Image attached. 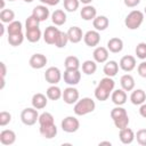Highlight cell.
<instances>
[{
	"instance_id": "obj_1",
	"label": "cell",
	"mask_w": 146,
	"mask_h": 146,
	"mask_svg": "<svg viewBox=\"0 0 146 146\" xmlns=\"http://www.w3.org/2000/svg\"><path fill=\"white\" fill-rule=\"evenodd\" d=\"M114 87H115V82L112 78L110 76L103 78L95 89V97L100 102L107 100V98L110 97V94L114 90Z\"/></svg>"
},
{
	"instance_id": "obj_2",
	"label": "cell",
	"mask_w": 146,
	"mask_h": 146,
	"mask_svg": "<svg viewBox=\"0 0 146 146\" xmlns=\"http://www.w3.org/2000/svg\"><path fill=\"white\" fill-rule=\"evenodd\" d=\"M96 108V103L92 98H89V97H84L80 100H78L75 104H74V113L75 115H79V116H82V115H86V114H89L91 112H94Z\"/></svg>"
},
{
	"instance_id": "obj_3",
	"label": "cell",
	"mask_w": 146,
	"mask_h": 146,
	"mask_svg": "<svg viewBox=\"0 0 146 146\" xmlns=\"http://www.w3.org/2000/svg\"><path fill=\"white\" fill-rule=\"evenodd\" d=\"M144 22V13L140 10H132L130 11L125 19L124 24L129 30H137Z\"/></svg>"
},
{
	"instance_id": "obj_4",
	"label": "cell",
	"mask_w": 146,
	"mask_h": 146,
	"mask_svg": "<svg viewBox=\"0 0 146 146\" xmlns=\"http://www.w3.org/2000/svg\"><path fill=\"white\" fill-rule=\"evenodd\" d=\"M21 120L25 125H33L39 120V113L38 110L34 107H27L24 108L21 113Z\"/></svg>"
},
{
	"instance_id": "obj_5",
	"label": "cell",
	"mask_w": 146,
	"mask_h": 146,
	"mask_svg": "<svg viewBox=\"0 0 146 146\" xmlns=\"http://www.w3.org/2000/svg\"><path fill=\"white\" fill-rule=\"evenodd\" d=\"M60 127H62L63 131H65L67 133H72V132H75V131L79 130L80 122H79V120L75 116H66L62 121Z\"/></svg>"
},
{
	"instance_id": "obj_6",
	"label": "cell",
	"mask_w": 146,
	"mask_h": 146,
	"mask_svg": "<svg viewBox=\"0 0 146 146\" xmlns=\"http://www.w3.org/2000/svg\"><path fill=\"white\" fill-rule=\"evenodd\" d=\"M44 79L50 84H57L62 79L60 70L58 67H56V66L48 67L46 70V72H44Z\"/></svg>"
},
{
	"instance_id": "obj_7",
	"label": "cell",
	"mask_w": 146,
	"mask_h": 146,
	"mask_svg": "<svg viewBox=\"0 0 146 146\" xmlns=\"http://www.w3.org/2000/svg\"><path fill=\"white\" fill-rule=\"evenodd\" d=\"M79 96L80 95H79L78 89H75L73 86H71V87H67L66 89H64L62 98H63L64 103H66L68 105H72V104H75L79 100Z\"/></svg>"
},
{
	"instance_id": "obj_8",
	"label": "cell",
	"mask_w": 146,
	"mask_h": 146,
	"mask_svg": "<svg viewBox=\"0 0 146 146\" xmlns=\"http://www.w3.org/2000/svg\"><path fill=\"white\" fill-rule=\"evenodd\" d=\"M63 79L68 86H76L81 80V73L79 70H65Z\"/></svg>"
},
{
	"instance_id": "obj_9",
	"label": "cell",
	"mask_w": 146,
	"mask_h": 146,
	"mask_svg": "<svg viewBox=\"0 0 146 146\" xmlns=\"http://www.w3.org/2000/svg\"><path fill=\"white\" fill-rule=\"evenodd\" d=\"M83 41L88 47H96L100 41V34L97 30H90L83 35Z\"/></svg>"
},
{
	"instance_id": "obj_10",
	"label": "cell",
	"mask_w": 146,
	"mask_h": 146,
	"mask_svg": "<svg viewBox=\"0 0 146 146\" xmlns=\"http://www.w3.org/2000/svg\"><path fill=\"white\" fill-rule=\"evenodd\" d=\"M119 66L124 72H131L136 67V58L131 55H125L120 59Z\"/></svg>"
},
{
	"instance_id": "obj_11",
	"label": "cell",
	"mask_w": 146,
	"mask_h": 146,
	"mask_svg": "<svg viewBox=\"0 0 146 146\" xmlns=\"http://www.w3.org/2000/svg\"><path fill=\"white\" fill-rule=\"evenodd\" d=\"M39 131L41 136L46 139H51L57 135V127L55 123H49V124H41L39 128Z\"/></svg>"
},
{
	"instance_id": "obj_12",
	"label": "cell",
	"mask_w": 146,
	"mask_h": 146,
	"mask_svg": "<svg viewBox=\"0 0 146 146\" xmlns=\"http://www.w3.org/2000/svg\"><path fill=\"white\" fill-rule=\"evenodd\" d=\"M29 63H30V66L32 68L40 70V68H42V67L46 66V64H47V57L44 55H42V54H34V55L31 56Z\"/></svg>"
},
{
	"instance_id": "obj_13",
	"label": "cell",
	"mask_w": 146,
	"mask_h": 146,
	"mask_svg": "<svg viewBox=\"0 0 146 146\" xmlns=\"http://www.w3.org/2000/svg\"><path fill=\"white\" fill-rule=\"evenodd\" d=\"M15 141H16V133L13 130L6 129L0 132V143L2 145L9 146V145H13Z\"/></svg>"
},
{
	"instance_id": "obj_14",
	"label": "cell",
	"mask_w": 146,
	"mask_h": 146,
	"mask_svg": "<svg viewBox=\"0 0 146 146\" xmlns=\"http://www.w3.org/2000/svg\"><path fill=\"white\" fill-rule=\"evenodd\" d=\"M58 27H55V26H48L44 32H43V40L46 43L48 44H55V41H56V38L58 35Z\"/></svg>"
},
{
	"instance_id": "obj_15",
	"label": "cell",
	"mask_w": 146,
	"mask_h": 146,
	"mask_svg": "<svg viewBox=\"0 0 146 146\" xmlns=\"http://www.w3.org/2000/svg\"><path fill=\"white\" fill-rule=\"evenodd\" d=\"M66 33H67L70 42H72V43H79L83 38L82 30L79 26H71Z\"/></svg>"
},
{
	"instance_id": "obj_16",
	"label": "cell",
	"mask_w": 146,
	"mask_h": 146,
	"mask_svg": "<svg viewBox=\"0 0 146 146\" xmlns=\"http://www.w3.org/2000/svg\"><path fill=\"white\" fill-rule=\"evenodd\" d=\"M92 56L96 63H106L108 59V49L105 47H96Z\"/></svg>"
},
{
	"instance_id": "obj_17",
	"label": "cell",
	"mask_w": 146,
	"mask_h": 146,
	"mask_svg": "<svg viewBox=\"0 0 146 146\" xmlns=\"http://www.w3.org/2000/svg\"><path fill=\"white\" fill-rule=\"evenodd\" d=\"M119 137H120V140H121L122 144L128 145V144H131L133 141V139L136 138V135H135V132H133L132 129H130V128L127 127V128L120 130Z\"/></svg>"
},
{
	"instance_id": "obj_18",
	"label": "cell",
	"mask_w": 146,
	"mask_h": 146,
	"mask_svg": "<svg viewBox=\"0 0 146 146\" xmlns=\"http://www.w3.org/2000/svg\"><path fill=\"white\" fill-rule=\"evenodd\" d=\"M112 102L116 105V106H122L125 102H127V94L123 89H116L112 91V96H111Z\"/></svg>"
},
{
	"instance_id": "obj_19",
	"label": "cell",
	"mask_w": 146,
	"mask_h": 146,
	"mask_svg": "<svg viewBox=\"0 0 146 146\" xmlns=\"http://www.w3.org/2000/svg\"><path fill=\"white\" fill-rule=\"evenodd\" d=\"M47 98H48V97H46V96H44L43 94H41V92L34 94L33 97H32V100H31L32 106H33L34 108H36V110H42V108H44V107L47 106V103H48Z\"/></svg>"
},
{
	"instance_id": "obj_20",
	"label": "cell",
	"mask_w": 146,
	"mask_h": 146,
	"mask_svg": "<svg viewBox=\"0 0 146 146\" xmlns=\"http://www.w3.org/2000/svg\"><path fill=\"white\" fill-rule=\"evenodd\" d=\"M49 9L46 7V5H40V6H35L33 8V11H32V15L35 16L40 22H43L46 21L48 17H49Z\"/></svg>"
},
{
	"instance_id": "obj_21",
	"label": "cell",
	"mask_w": 146,
	"mask_h": 146,
	"mask_svg": "<svg viewBox=\"0 0 146 146\" xmlns=\"http://www.w3.org/2000/svg\"><path fill=\"white\" fill-rule=\"evenodd\" d=\"M80 15H81L82 19H84V21H94V18L97 16V10H96V8L94 6L86 5L81 9Z\"/></svg>"
},
{
	"instance_id": "obj_22",
	"label": "cell",
	"mask_w": 146,
	"mask_h": 146,
	"mask_svg": "<svg viewBox=\"0 0 146 146\" xmlns=\"http://www.w3.org/2000/svg\"><path fill=\"white\" fill-rule=\"evenodd\" d=\"M130 100L133 105H141L146 100V92L143 89H136L131 92Z\"/></svg>"
},
{
	"instance_id": "obj_23",
	"label": "cell",
	"mask_w": 146,
	"mask_h": 146,
	"mask_svg": "<svg viewBox=\"0 0 146 146\" xmlns=\"http://www.w3.org/2000/svg\"><path fill=\"white\" fill-rule=\"evenodd\" d=\"M107 49L111 52L117 54L123 49V41L120 38H112L107 41Z\"/></svg>"
},
{
	"instance_id": "obj_24",
	"label": "cell",
	"mask_w": 146,
	"mask_h": 146,
	"mask_svg": "<svg viewBox=\"0 0 146 146\" xmlns=\"http://www.w3.org/2000/svg\"><path fill=\"white\" fill-rule=\"evenodd\" d=\"M92 25H94L95 30H97V31H104V30H106L108 27L110 21H108V18L106 16H103V15L96 16L94 18V21H92Z\"/></svg>"
},
{
	"instance_id": "obj_25",
	"label": "cell",
	"mask_w": 146,
	"mask_h": 146,
	"mask_svg": "<svg viewBox=\"0 0 146 146\" xmlns=\"http://www.w3.org/2000/svg\"><path fill=\"white\" fill-rule=\"evenodd\" d=\"M104 73L106 76H110V78H113L119 72V64L115 62V60H108L106 62V64L104 65V68H103Z\"/></svg>"
},
{
	"instance_id": "obj_26",
	"label": "cell",
	"mask_w": 146,
	"mask_h": 146,
	"mask_svg": "<svg viewBox=\"0 0 146 146\" xmlns=\"http://www.w3.org/2000/svg\"><path fill=\"white\" fill-rule=\"evenodd\" d=\"M120 83H121V87L124 91H131L135 88V79L130 74L122 75L120 79Z\"/></svg>"
},
{
	"instance_id": "obj_27",
	"label": "cell",
	"mask_w": 146,
	"mask_h": 146,
	"mask_svg": "<svg viewBox=\"0 0 146 146\" xmlns=\"http://www.w3.org/2000/svg\"><path fill=\"white\" fill-rule=\"evenodd\" d=\"M51 22L56 26H60L66 22V14L62 9H57L51 14Z\"/></svg>"
},
{
	"instance_id": "obj_28",
	"label": "cell",
	"mask_w": 146,
	"mask_h": 146,
	"mask_svg": "<svg viewBox=\"0 0 146 146\" xmlns=\"http://www.w3.org/2000/svg\"><path fill=\"white\" fill-rule=\"evenodd\" d=\"M46 95H47V97H48L50 100H58V99L63 96V91L60 90L59 87H57L56 84H52V86H50V87L47 89Z\"/></svg>"
},
{
	"instance_id": "obj_29",
	"label": "cell",
	"mask_w": 146,
	"mask_h": 146,
	"mask_svg": "<svg viewBox=\"0 0 146 146\" xmlns=\"http://www.w3.org/2000/svg\"><path fill=\"white\" fill-rule=\"evenodd\" d=\"M25 38L30 42H38L40 40V38H41V30L39 27L29 29V30H26Z\"/></svg>"
},
{
	"instance_id": "obj_30",
	"label": "cell",
	"mask_w": 146,
	"mask_h": 146,
	"mask_svg": "<svg viewBox=\"0 0 146 146\" xmlns=\"http://www.w3.org/2000/svg\"><path fill=\"white\" fill-rule=\"evenodd\" d=\"M65 70H79L80 67V60L76 56H67L64 62Z\"/></svg>"
},
{
	"instance_id": "obj_31",
	"label": "cell",
	"mask_w": 146,
	"mask_h": 146,
	"mask_svg": "<svg viewBox=\"0 0 146 146\" xmlns=\"http://www.w3.org/2000/svg\"><path fill=\"white\" fill-rule=\"evenodd\" d=\"M97 71V64L95 60H86L82 63V72L87 75H91Z\"/></svg>"
},
{
	"instance_id": "obj_32",
	"label": "cell",
	"mask_w": 146,
	"mask_h": 146,
	"mask_svg": "<svg viewBox=\"0 0 146 146\" xmlns=\"http://www.w3.org/2000/svg\"><path fill=\"white\" fill-rule=\"evenodd\" d=\"M22 30H23V25H22V23L19 21H13L11 23H9V25L7 27L8 35L22 33Z\"/></svg>"
},
{
	"instance_id": "obj_33",
	"label": "cell",
	"mask_w": 146,
	"mask_h": 146,
	"mask_svg": "<svg viewBox=\"0 0 146 146\" xmlns=\"http://www.w3.org/2000/svg\"><path fill=\"white\" fill-rule=\"evenodd\" d=\"M68 41L70 40H68V36H67V33H65L63 31H59L58 35L56 38V41H55V46L57 48H64V47H66Z\"/></svg>"
},
{
	"instance_id": "obj_34",
	"label": "cell",
	"mask_w": 146,
	"mask_h": 146,
	"mask_svg": "<svg viewBox=\"0 0 146 146\" xmlns=\"http://www.w3.org/2000/svg\"><path fill=\"white\" fill-rule=\"evenodd\" d=\"M15 18V13L11 9H2L0 13V19L2 23H11Z\"/></svg>"
},
{
	"instance_id": "obj_35",
	"label": "cell",
	"mask_w": 146,
	"mask_h": 146,
	"mask_svg": "<svg viewBox=\"0 0 146 146\" xmlns=\"http://www.w3.org/2000/svg\"><path fill=\"white\" fill-rule=\"evenodd\" d=\"M23 41H24V35H23V33L8 35V42H9V44L13 46V47H17V46L22 44Z\"/></svg>"
},
{
	"instance_id": "obj_36",
	"label": "cell",
	"mask_w": 146,
	"mask_h": 146,
	"mask_svg": "<svg viewBox=\"0 0 146 146\" xmlns=\"http://www.w3.org/2000/svg\"><path fill=\"white\" fill-rule=\"evenodd\" d=\"M39 124H49V123H54V116L51 113L49 112H43L39 115V120H38Z\"/></svg>"
},
{
	"instance_id": "obj_37",
	"label": "cell",
	"mask_w": 146,
	"mask_h": 146,
	"mask_svg": "<svg viewBox=\"0 0 146 146\" xmlns=\"http://www.w3.org/2000/svg\"><path fill=\"white\" fill-rule=\"evenodd\" d=\"M80 5V0H64V8L70 11L73 13L79 8Z\"/></svg>"
},
{
	"instance_id": "obj_38",
	"label": "cell",
	"mask_w": 146,
	"mask_h": 146,
	"mask_svg": "<svg viewBox=\"0 0 146 146\" xmlns=\"http://www.w3.org/2000/svg\"><path fill=\"white\" fill-rule=\"evenodd\" d=\"M124 115H127V111L121 106H116L111 111V117L113 119V121L117 120V119H120V117H122Z\"/></svg>"
},
{
	"instance_id": "obj_39",
	"label": "cell",
	"mask_w": 146,
	"mask_h": 146,
	"mask_svg": "<svg viewBox=\"0 0 146 146\" xmlns=\"http://www.w3.org/2000/svg\"><path fill=\"white\" fill-rule=\"evenodd\" d=\"M135 51L139 59H146V43L145 42H139L137 44Z\"/></svg>"
},
{
	"instance_id": "obj_40",
	"label": "cell",
	"mask_w": 146,
	"mask_h": 146,
	"mask_svg": "<svg viewBox=\"0 0 146 146\" xmlns=\"http://www.w3.org/2000/svg\"><path fill=\"white\" fill-rule=\"evenodd\" d=\"M39 24H40V21H39L35 16L31 15V16H29V17L26 18L25 29L29 30V29H33V27H39Z\"/></svg>"
},
{
	"instance_id": "obj_41",
	"label": "cell",
	"mask_w": 146,
	"mask_h": 146,
	"mask_svg": "<svg viewBox=\"0 0 146 146\" xmlns=\"http://www.w3.org/2000/svg\"><path fill=\"white\" fill-rule=\"evenodd\" d=\"M114 124H115V127L119 130L127 128L128 124H129V116H128V114L122 116V117H120V119H117V120H114Z\"/></svg>"
},
{
	"instance_id": "obj_42",
	"label": "cell",
	"mask_w": 146,
	"mask_h": 146,
	"mask_svg": "<svg viewBox=\"0 0 146 146\" xmlns=\"http://www.w3.org/2000/svg\"><path fill=\"white\" fill-rule=\"evenodd\" d=\"M10 121H11V114H10L9 112L2 111V112L0 113V125H1V127H5V125H7Z\"/></svg>"
},
{
	"instance_id": "obj_43",
	"label": "cell",
	"mask_w": 146,
	"mask_h": 146,
	"mask_svg": "<svg viewBox=\"0 0 146 146\" xmlns=\"http://www.w3.org/2000/svg\"><path fill=\"white\" fill-rule=\"evenodd\" d=\"M136 138L139 145L146 146V129H140L136 133Z\"/></svg>"
},
{
	"instance_id": "obj_44",
	"label": "cell",
	"mask_w": 146,
	"mask_h": 146,
	"mask_svg": "<svg viewBox=\"0 0 146 146\" xmlns=\"http://www.w3.org/2000/svg\"><path fill=\"white\" fill-rule=\"evenodd\" d=\"M138 74L141 76V78H145L146 79V62H141L139 65H138Z\"/></svg>"
},
{
	"instance_id": "obj_45",
	"label": "cell",
	"mask_w": 146,
	"mask_h": 146,
	"mask_svg": "<svg viewBox=\"0 0 146 146\" xmlns=\"http://www.w3.org/2000/svg\"><path fill=\"white\" fill-rule=\"evenodd\" d=\"M123 1H124V5L129 8H133L140 3V0H123Z\"/></svg>"
},
{
	"instance_id": "obj_46",
	"label": "cell",
	"mask_w": 146,
	"mask_h": 146,
	"mask_svg": "<svg viewBox=\"0 0 146 146\" xmlns=\"http://www.w3.org/2000/svg\"><path fill=\"white\" fill-rule=\"evenodd\" d=\"M39 1H41L42 3H44L47 6H56L59 3L60 0H39Z\"/></svg>"
},
{
	"instance_id": "obj_47",
	"label": "cell",
	"mask_w": 146,
	"mask_h": 146,
	"mask_svg": "<svg viewBox=\"0 0 146 146\" xmlns=\"http://www.w3.org/2000/svg\"><path fill=\"white\" fill-rule=\"evenodd\" d=\"M0 68H1V79H5V76H6V73H7V67H6V64L3 63V62H1L0 63Z\"/></svg>"
},
{
	"instance_id": "obj_48",
	"label": "cell",
	"mask_w": 146,
	"mask_h": 146,
	"mask_svg": "<svg viewBox=\"0 0 146 146\" xmlns=\"http://www.w3.org/2000/svg\"><path fill=\"white\" fill-rule=\"evenodd\" d=\"M139 114L146 119V104H141L139 107Z\"/></svg>"
},
{
	"instance_id": "obj_49",
	"label": "cell",
	"mask_w": 146,
	"mask_h": 146,
	"mask_svg": "<svg viewBox=\"0 0 146 146\" xmlns=\"http://www.w3.org/2000/svg\"><path fill=\"white\" fill-rule=\"evenodd\" d=\"M100 145H108V146H111L112 144H111V141H100V143H99V146H100Z\"/></svg>"
},
{
	"instance_id": "obj_50",
	"label": "cell",
	"mask_w": 146,
	"mask_h": 146,
	"mask_svg": "<svg viewBox=\"0 0 146 146\" xmlns=\"http://www.w3.org/2000/svg\"><path fill=\"white\" fill-rule=\"evenodd\" d=\"M91 1H92V0H80V2H82V3H84V5H89Z\"/></svg>"
},
{
	"instance_id": "obj_51",
	"label": "cell",
	"mask_w": 146,
	"mask_h": 146,
	"mask_svg": "<svg viewBox=\"0 0 146 146\" xmlns=\"http://www.w3.org/2000/svg\"><path fill=\"white\" fill-rule=\"evenodd\" d=\"M0 29H1V33H0V35H3V32H5V26L1 24V25H0Z\"/></svg>"
},
{
	"instance_id": "obj_52",
	"label": "cell",
	"mask_w": 146,
	"mask_h": 146,
	"mask_svg": "<svg viewBox=\"0 0 146 146\" xmlns=\"http://www.w3.org/2000/svg\"><path fill=\"white\" fill-rule=\"evenodd\" d=\"M24 1H25V2H32L33 0H24Z\"/></svg>"
},
{
	"instance_id": "obj_53",
	"label": "cell",
	"mask_w": 146,
	"mask_h": 146,
	"mask_svg": "<svg viewBox=\"0 0 146 146\" xmlns=\"http://www.w3.org/2000/svg\"><path fill=\"white\" fill-rule=\"evenodd\" d=\"M144 13H145V14H146V7H145V8H144Z\"/></svg>"
},
{
	"instance_id": "obj_54",
	"label": "cell",
	"mask_w": 146,
	"mask_h": 146,
	"mask_svg": "<svg viewBox=\"0 0 146 146\" xmlns=\"http://www.w3.org/2000/svg\"><path fill=\"white\" fill-rule=\"evenodd\" d=\"M9 1H15V0H9Z\"/></svg>"
}]
</instances>
